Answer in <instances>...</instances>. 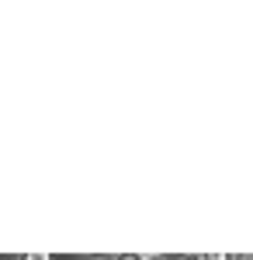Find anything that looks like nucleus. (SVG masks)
I'll return each mask as SVG.
<instances>
[{"label":"nucleus","instance_id":"obj_1","mask_svg":"<svg viewBox=\"0 0 253 260\" xmlns=\"http://www.w3.org/2000/svg\"><path fill=\"white\" fill-rule=\"evenodd\" d=\"M14 260H56L52 253H18Z\"/></svg>","mask_w":253,"mask_h":260},{"label":"nucleus","instance_id":"obj_6","mask_svg":"<svg viewBox=\"0 0 253 260\" xmlns=\"http://www.w3.org/2000/svg\"><path fill=\"white\" fill-rule=\"evenodd\" d=\"M177 260H201L198 253H184V257H177Z\"/></svg>","mask_w":253,"mask_h":260},{"label":"nucleus","instance_id":"obj_5","mask_svg":"<svg viewBox=\"0 0 253 260\" xmlns=\"http://www.w3.org/2000/svg\"><path fill=\"white\" fill-rule=\"evenodd\" d=\"M233 260H253V253H233Z\"/></svg>","mask_w":253,"mask_h":260},{"label":"nucleus","instance_id":"obj_4","mask_svg":"<svg viewBox=\"0 0 253 260\" xmlns=\"http://www.w3.org/2000/svg\"><path fill=\"white\" fill-rule=\"evenodd\" d=\"M146 260H174V257H170V253H149Z\"/></svg>","mask_w":253,"mask_h":260},{"label":"nucleus","instance_id":"obj_2","mask_svg":"<svg viewBox=\"0 0 253 260\" xmlns=\"http://www.w3.org/2000/svg\"><path fill=\"white\" fill-rule=\"evenodd\" d=\"M201 260H233V253H201Z\"/></svg>","mask_w":253,"mask_h":260},{"label":"nucleus","instance_id":"obj_3","mask_svg":"<svg viewBox=\"0 0 253 260\" xmlns=\"http://www.w3.org/2000/svg\"><path fill=\"white\" fill-rule=\"evenodd\" d=\"M111 260H146L142 253H118V257H111Z\"/></svg>","mask_w":253,"mask_h":260}]
</instances>
